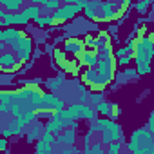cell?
Here are the masks:
<instances>
[{
  "instance_id": "cell-1",
  "label": "cell",
  "mask_w": 154,
  "mask_h": 154,
  "mask_svg": "<svg viewBox=\"0 0 154 154\" xmlns=\"http://www.w3.org/2000/svg\"><path fill=\"white\" fill-rule=\"evenodd\" d=\"M152 138H154L152 131H149L147 127H140L132 132L131 141L125 149L134 152V154H152L154 152V140Z\"/></svg>"
},
{
  "instance_id": "cell-2",
  "label": "cell",
  "mask_w": 154,
  "mask_h": 154,
  "mask_svg": "<svg viewBox=\"0 0 154 154\" xmlns=\"http://www.w3.org/2000/svg\"><path fill=\"white\" fill-rule=\"evenodd\" d=\"M127 13V8L118 4L116 0H105V2H102L96 17L93 20L96 22H112V20H120L123 15Z\"/></svg>"
},
{
  "instance_id": "cell-3",
  "label": "cell",
  "mask_w": 154,
  "mask_h": 154,
  "mask_svg": "<svg viewBox=\"0 0 154 154\" xmlns=\"http://www.w3.org/2000/svg\"><path fill=\"white\" fill-rule=\"evenodd\" d=\"M80 11H82V8H80L78 4H63V2H62V6H60L58 9H54V13L51 15V17H53V26H60V24H63V22L74 18Z\"/></svg>"
},
{
  "instance_id": "cell-4",
  "label": "cell",
  "mask_w": 154,
  "mask_h": 154,
  "mask_svg": "<svg viewBox=\"0 0 154 154\" xmlns=\"http://www.w3.org/2000/svg\"><path fill=\"white\" fill-rule=\"evenodd\" d=\"M22 65H24V62L18 60L17 54L9 47L0 51V72H17Z\"/></svg>"
},
{
  "instance_id": "cell-5",
  "label": "cell",
  "mask_w": 154,
  "mask_h": 154,
  "mask_svg": "<svg viewBox=\"0 0 154 154\" xmlns=\"http://www.w3.org/2000/svg\"><path fill=\"white\" fill-rule=\"evenodd\" d=\"M93 67H94V71H96L100 76H103L107 82H111V80L114 78V74H116L118 63H116V58L111 54V56H107V58H98V62H96Z\"/></svg>"
},
{
  "instance_id": "cell-6",
  "label": "cell",
  "mask_w": 154,
  "mask_h": 154,
  "mask_svg": "<svg viewBox=\"0 0 154 154\" xmlns=\"http://www.w3.org/2000/svg\"><path fill=\"white\" fill-rule=\"evenodd\" d=\"M82 80L85 82L87 87H91V89H94V91H103V89L107 87V84H109L103 76H100V74L94 71V67H87V69L84 71Z\"/></svg>"
},
{
  "instance_id": "cell-7",
  "label": "cell",
  "mask_w": 154,
  "mask_h": 154,
  "mask_svg": "<svg viewBox=\"0 0 154 154\" xmlns=\"http://www.w3.org/2000/svg\"><path fill=\"white\" fill-rule=\"evenodd\" d=\"M122 136V127L114 122V120H111L109 123H107V127L98 134V140L103 143V147L107 145V143H111V141H116L118 138Z\"/></svg>"
},
{
  "instance_id": "cell-8",
  "label": "cell",
  "mask_w": 154,
  "mask_h": 154,
  "mask_svg": "<svg viewBox=\"0 0 154 154\" xmlns=\"http://www.w3.org/2000/svg\"><path fill=\"white\" fill-rule=\"evenodd\" d=\"M85 49V44H84V40H80V38H67V42H65V45H63V51L65 53H72L76 58L80 56V53Z\"/></svg>"
},
{
  "instance_id": "cell-9",
  "label": "cell",
  "mask_w": 154,
  "mask_h": 154,
  "mask_svg": "<svg viewBox=\"0 0 154 154\" xmlns=\"http://www.w3.org/2000/svg\"><path fill=\"white\" fill-rule=\"evenodd\" d=\"M74 140H76V129L74 127H65L58 136H56V141L63 147L67 145H74Z\"/></svg>"
},
{
  "instance_id": "cell-10",
  "label": "cell",
  "mask_w": 154,
  "mask_h": 154,
  "mask_svg": "<svg viewBox=\"0 0 154 154\" xmlns=\"http://www.w3.org/2000/svg\"><path fill=\"white\" fill-rule=\"evenodd\" d=\"M80 62V65H84V67H93L96 62H98V54H96V49H84L82 53H80V56L76 58Z\"/></svg>"
},
{
  "instance_id": "cell-11",
  "label": "cell",
  "mask_w": 154,
  "mask_h": 154,
  "mask_svg": "<svg viewBox=\"0 0 154 154\" xmlns=\"http://www.w3.org/2000/svg\"><path fill=\"white\" fill-rule=\"evenodd\" d=\"M116 56H118V60H120V65H127V63L132 60V47H131V44H129L127 47H122V49L116 53Z\"/></svg>"
},
{
  "instance_id": "cell-12",
  "label": "cell",
  "mask_w": 154,
  "mask_h": 154,
  "mask_svg": "<svg viewBox=\"0 0 154 154\" xmlns=\"http://www.w3.org/2000/svg\"><path fill=\"white\" fill-rule=\"evenodd\" d=\"M22 125L17 122V120H13L11 123H8V127L4 129V132H2V136L4 138H9V136H17V134H22Z\"/></svg>"
},
{
  "instance_id": "cell-13",
  "label": "cell",
  "mask_w": 154,
  "mask_h": 154,
  "mask_svg": "<svg viewBox=\"0 0 154 154\" xmlns=\"http://www.w3.org/2000/svg\"><path fill=\"white\" fill-rule=\"evenodd\" d=\"M42 132H44V125L38 122V123H35V125L31 127V131L26 134V140H27V141H35V140H40V138H42Z\"/></svg>"
},
{
  "instance_id": "cell-14",
  "label": "cell",
  "mask_w": 154,
  "mask_h": 154,
  "mask_svg": "<svg viewBox=\"0 0 154 154\" xmlns=\"http://www.w3.org/2000/svg\"><path fill=\"white\" fill-rule=\"evenodd\" d=\"M22 127L24 125H29V123H33L35 120H36V114H35V111H26V112H22V114H18L17 118H15Z\"/></svg>"
},
{
  "instance_id": "cell-15",
  "label": "cell",
  "mask_w": 154,
  "mask_h": 154,
  "mask_svg": "<svg viewBox=\"0 0 154 154\" xmlns=\"http://www.w3.org/2000/svg\"><path fill=\"white\" fill-rule=\"evenodd\" d=\"M94 109H96L98 114H102V116H109V114H111V109H112V103L102 100V102H98V103L94 105Z\"/></svg>"
},
{
  "instance_id": "cell-16",
  "label": "cell",
  "mask_w": 154,
  "mask_h": 154,
  "mask_svg": "<svg viewBox=\"0 0 154 154\" xmlns=\"http://www.w3.org/2000/svg\"><path fill=\"white\" fill-rule=\"evenodd\" d=\"M35 150L38 152V154H49V152H53V143H49V141H45V140H38V143H36V147H35Z\"/></svg>"
},
{
  "instance_id": "cell-17",
  "label": "cell",
  "mask_w": 154,
  "mask_h": 154,
  "mask_svg": "<svg viewBox=\"0 0 154 154\" xmlns=\"http://www.w3.org/2000/svg\"><path fill=\"white\" fill-rule=\"evenodd\" d=\"M22 11L26 13V17H27L29 20H35V18H36V17L40 15V6H36V4H31V6L24 8Z\"/></svg>"
},
{
  "instance_id": "cell-18",
  "label": "cell",
  "mask_w": 154,
  "mask_h": 154,
  "mask_svg": "<svg viewBox=\"0 0 154 154\" xmlns=\"http://www.w3.org/2000/svg\"><path fill=\"white\" fill-rule=\"evenodd\" d=\"M122 150H123V143L118 141V140L105 145V152H107V154H118V152H122Z\"/></svg>"
},
{
  "instance_id": "cell-19",
  "label": "cell",
  "mask_w": 154,
  "mask_h": 154,
  "mask_svg": "<svg viewBox=\"0 0 154 154\" xmlns=\"http://www.w3.org/2000/svg\"><path fill=\"white\" fill-rule=\"evenodd\" d=\"M44 131H49V132H53L54 136H58V134H60V132H62L63 129L60 127V123H56L54 120H51V118H49V122H47V123L44 125Z\"/></svg>"
},
{
  "instance_id": "cell-20",
  "label": "cell",
  "mask_w": 154,
  "mask_h": 154,
  "mask_svg": "<svg viewBox=\"0 0 154 154\" xmlns=\"http://www.w3.org/2000/svg\"><path fill=\"white\" fill-rule=\"evenodd\" d=\"M103 45H111V35L109 33H100L96 38V49L103 47Z\"/></svg>"
},
{
  "instance_id": "cell-21",
  "label": "cell",
  "mask_w": 154,
  "mask_h": 154,
  "mask_svg": "<svg viewBox=\"0 0 154 154\" xmlns=\"http://www.w3.org/2000/svg\"><path fill=\"white\" fill-rule=\"evenodd\" d=\"M35 22H36L40 27H44V26H53V17H51V15H38V17L35 18Z\"/></svg>"
},
{
  "instance_id": "cell-22",
  "label": "cell",
  "mask_w": 154,
  "mask_h": 154,
  "mask_svg": "<svg viewBox=\"0 0 154 154\" xmlns=\"http://www.w3.org/2000/svg\"><path fill=\"white\" fill-rule=\"evenodd\" d=\"M102 152H105L103 143H102L100 140H94L93 145H91V149H89V154H102Z\"/></svg>"
},
{
  "instance_id": "cell-23",
  "label": "cell",
  "mask_w": 154,
  "mask_h": 154,
  "mask_svg": "<svg viewBox=\"0 0 154 154\" xmlns=\"http://www.w3.org/2000/svg\"><path fill=\"white\" fill-rule=\"evenodd\" d=\"M96 54H98V58H107V56H111V54H112V45L98 47V49H96Z\"/></svg>"
},
{
  "instance_id": "cell-24",
  "label": "cell",
  "mask_w": 154,
  "mask_h": 154,
  "mask_svg": "<svg viewBox=\"0 0 154 154\" xmlns=\"http://www.w3.org/2000/svg\"><path fill=\"white\" fill-rule=\"evenodd\" d=\"M87 100H89V102H91V105L94 107L98 102H102V100H103V94H102V91H96V93L89 94V96H87Z\"/></svg>"
},
{
  "instance_id": "cell-25",
  "label": "cell",
  "mask_w": 154,
  "mask_h": 154,
  "mask_svg": "<svg viewBox=\"0 0 154 154\" xmlns=\"http://www.w3.org/2000/svg\"><path fill=\"white\" fill-rule=\"evenodd\" d=\"M62 80H63V74H60V76H58V78H54V80L51 78V80L47 82V85H49L51 89H58V87L62 85Z\"/></svg>"
},
{
  "instance_id": "cell-26",
  "label": "cell",
  "mask_w": 154,
  "mask_h": 154,
  "mask_svg": "<svg viewBox=\"0 0 154 154\" xmlns=\"http://www.w3.org/2000/svg\"><path fill=\"white\" fill-rule=\"evenodd\" d=\"M60 6H62V0H47L44 8H47V9H53V11H54V9H58Z\"/></svg>"
},
{
  "instance_id": "cell-27",
  "label": "cell",
  "mask_w": 154,
  "mask_h": 154,
  "mask_svg": "<svg viewBox=\"0 0 154 154\" xmlns=\"http://www.w3.org/2000/svg\"><path fill=\"white\" fill-rule=\"evenodd\" d=\"M42 140H45V141H49V143H54V141H56V136H54L53 132H49V131H44V132H42Z\"/></svg>"
},
{
  "instance_id": "cell-28",
  "label": "cell",
  "mask_w": 154,
  "mask_h": 154,
  "mask_svg": "<svg viewBox=\"0 0 154 154\" xmlns=\"http://www.w3.org/2000/svg\"><path fill=\"white\" fill-rule=\"evenodd\" d=\"M147 8H149V4H145V2H141V0H140V2L136 4V9H138V13H147Z\"/></svg>"
},
{
  "instance_id": "cell-29",
  "label": "cell",
  "mask_w": 154,
  "mask_h": 154,
  "mask_svg": "<svg viewBox=\"0 0 154 154\" xmlns=\"http://www.w3.org/2000/svg\"><path fill=\"white\" fill-rule=\"evenodd\" d=\"M6 149H8V140L0 138V150H6Z\"/></svg>"
},
{
  "instance_id": "cell-30",
  "label": "cell",
  "mask_w": 154,
  "mask_h": 154,
  "mask_svg": "<svg viewBox=\"0 0 154 154\" xmlns=\"http://www.w3.org/2000/svg\"><path fill=\"white\" fill-rule=\"evenodd\" d=\"M116 2H118V4H122V6H125V8H129L132 0H116Z\"/></svg>"
},
{
  "instance_id": "cell-31",
  "label": "cell",
  "mask_w": 154,
  "mask_h": 154,
  "mask_svg": "<svg viewBox=\"0 0 154 154\" xmlns=\"http://www.w3.org/2000/svg\"><path fill=\"white\" fill-rule=\"evenodd\" d=\"M134 74H136V71H132V69H127L123 72V76H127V78H129V76H134Z\"/></svg>"
},
{
  "instance_id": "cell-32",
  "label": "cell",
  "mask_w": 154,
  "mask_h": 154,
  "mask_svg": "<svg viewBox=\"0 0 154 154\" xmlns=\"http://www.w3.org/2000/svg\"><path fill=\"white\" fill-rule=\"evenodd\" d=\"M116 31H118V27H116V26H111L107 33H109V35H111V33H112V35H116Z\"/></svg>"
},
{
  "instance_id": "cell-33",
  "label": "cell",
  "mask_w": 154,
  "mask_h": 154,
  "mask_svg": "<svg viewBox=\"0 0 154 154\" xmlns=\"http://www.w3.org/2000/svg\"><path fill=\"white\" fill-rule=\"evenodd\" d=\"M2 26H6V24H4V18H0V27H2Z\"/></svg>"
},
{
  "instance_id": "cell-34",
  "label": "cell",
  "mask_w": 154,
  "mask_h": 154,
  "mask_svg": "<svg viewBox=\"0 0 154 154\" xmlns=\"http://www.w3.org/2000/svg\"><path fill=\"white\" fill-rule=\"evenodd\" d=\"M141 2H145V4H150V2H152V0H141Z\"/></svg>"
},
{
  "instance_id": "cell-35",
  "label": "cell",
  "mask_w": 154,
  "mask_h": 154,
  "mask_svg": "<svg viewBox=\"0 0 154 154\" xmlns=\"http://www.w3.org/2000/svg\"><path fill=\"white\" fill-rule=\"evenodd\" d=\"M20 2H22V4H24V2H29V0H20Z\"/></svg>"
}]
</instances>
